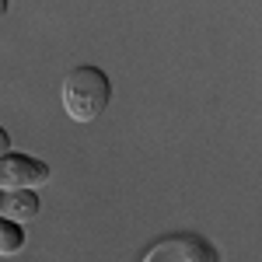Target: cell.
I'll return each mask as SVG.
<instances>
[{
  "label": "cell",
  "mask_w": 262,
  "mask_h": 262,
  "mask_svg": "<svg viewBox=\"0 0 262 262\" xmlns=\"http://www.w3.org/2000/svg\"><path fill=\"white\" fill-rule=\"evenodd\" d=\"M108 101H112V81L98 67L81 63L63 77V108H67L70 119H77V122L98 119L108 108Z\"/></svg>",
  "instance_id": "1"
},
{
  "label": "cell",
  "mask_w": 262,
  "mask_h": 262,
  "mask_svg": "<svg viewBox=\"0 0 262 262\" xmlns=\"http://www.w3.org/2000/svg\"><path fill=\"white\" fill-rule=\"evenodd\" d=\"M49 182V164L39 158H28V154H14L7 150L0 158V189L4 192H21V189H39Z\"/></svg>",
  "instance_id": "2"
},
{
  "label": "cell",
  "mask_w": 262,
  "mask_h": 262,
  "mask_svg": "<svg viewBox=\"0 0 262 262\" xmlns=\"http://www.w3.org/2000/svg\"><path fill=\"white\" fill-rule=\"evenodd\" d=\"M143 262H217V255L200 234H171L150 245Z\"/></svg>",
  "instance_id": "3"
},
{
  "label": "cell",
  "mask_w": 262,
  "mask_h": 262,
  "mask_svg": "<svg viewBox=\"0 0 262 262\" xmlns=\"http://www.w3.org/2000/svg\"><path fill=\"white\" fill-rule=\"evenodd\" d=\"M39 213V196L21 189V192H0V217L4 221H14V224H25Z\"/></svg>",
  "instance_id": "4"
},
{
  "label": "cell",
  "mask_w": 262,
  "mask_h": 262,
  "mask_svg": "<svg viewBox=\"0 0 262 262\" xmlns=\"http://www.w3.org/2000/svg\"><path fill=\"white\" fill-rule=\"evenodd\" d=\"M25 248V227L0 217V255H18Z\"/></svg>",
  "instance_id": "5"
},
{
  "label": "cell",
  "mask_w": 262,
  "mask_h": 262,
  "mask_svg": "<svg viewBox=\"0 0 262 262\" xmlns=\"http://www.w3.org/2000/svg\"><path fill=\"white\" fill-rule=\"evenodd\" d=\"M7 150H11V137H7V129L0 126V158H4Z\"/></svg>",
  "instance_id": "6"
},
{
  "label": "cell",
  "mask_w": 262,
  "mask_h": 262,
  "mask_svg": "<svg viewBox=\"0 0 262 262\" xmlns=\"http://www.w3.org/2000/svg\"><path fill=\"white\" fill-rule=\"evenodd\" d=\"M4 14H7V0H0V18H4Z\"/></svg>",
  "instance_id": "7"
}]
</instances>
